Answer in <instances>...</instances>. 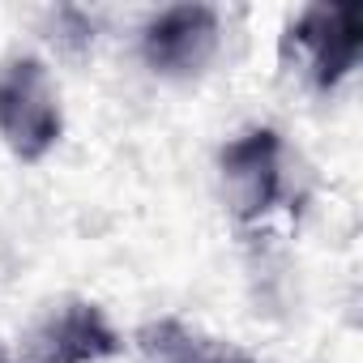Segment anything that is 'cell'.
I'll list each match as a JSON object with an SVG mask.
<instances>
[{
	"mask_svg": "<svg viewBox=\"0 0 363 363\" xmlns=\"http://www.w3.org/2000/svg\"><path fill=\"white\" fill-rule=\"evenodd\" d=\"M214 175H218L223 210L244 227L265 223L291 201V150L282 133L269 124H252L227 137L218 145Z\"/></svg>",
	"mask_w": 363,
	"mask_h": 363,
	"instance_id": "1",
	"label": "cell"
},
{
	"mask_svg": "<svg viewBox=\"0 0 363 363\" xmlns=\"http://www.w3.org/2000/svg\"><path fill=\"white\" fill-rule=\"evenodd\" d=\"M65 137V94L35 52L0 60V141L18 162H43Z\"/></svg>",
	"mask_w": 363,
	"mask_h": 363,
	"instance_id": "2",
	"label": "cell"
},
{
	"mask_svg": "<svg viewBox=\"0 0 363 363\" xmlns=\"http://www.w3.org/2000/svg\"><path fill=\"white\" fill-rule=\"evenodd\" d=\"M128 350L124 333L103 303L86 295H60L43 303L18 337V363H107Z\"/></svg>",
	"mask_w": 363,
	"mask_h": 363,
	"instance_id": "3",
	"label": "cell"
},
{
	"mask_svg": "<svg viewBox=\"0 0 363 363\" xmlns=\"http://www.w3.org/2000/svg\"><path fill=\"white\" fill-rule=\"evenodd\" d=\"M223 13L214 5H167L154 9L137 30L141 65L162 82H197L218 60Z\"/></svg>",
	"mask_w": 363,
	"mask_h": 363,
	"instance_id": "4",
	"label": "cell"
},
{
	"mask_svg": "<svg viewBox=\"0 0 363 363\" xmlns=\"http://www.w3.org/2000/svg\"><path fill=\"white\" fill-rule=\"evenodd\" d=\"M286 56H295V69L303 73V82H312L316 90H337L363 52V22L354 5H308L291 18L286 39H282Z\"/></svg>",
	"mask_w": 363,
	"mask_h": 363,
	"instance_id": "5",
	"label": "cell"
},
{
	"mask_svg": "<svg viewBox=\"0 0 363 363\" xmlns=\"http://www.w3.org/2000/svg\"><path fill=\"white\" fill-rule=\"evenodd\" d=\"M141 346H145L158 363H252L240 346L201 337V333H193L189 325H179V320L150 325Z\"/></svg>",
	"mask_w": 363,
	"mask_h": 363,
	"instance_id": "6",
	"label": "cell"
},
{
	"mask_svg": "<svg viewBox=\"0 0 363 363\" xmlns=\"http://www.w3.org/2000/svg\"><path fill=\"white\" fill-rule=\"evenodd\" d=\"M0 363H18V359H13V354H9L5 346H0Z\"/></svg>",
	"mask_w": 363,
	"mask_h": 363,
	"instance_id": "7",
	"label": "cell"
}]
</instances>
